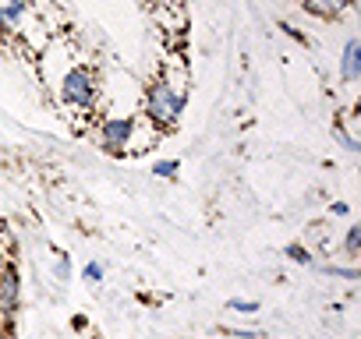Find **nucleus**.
Segmentation results:
<instances>
[{
    "mask_svg": "<svg viewBox=\"0 0 361 339\" xmlns=\"http://www.w3.org/2000/svg\"><path fill=\"white\" fill-rule=\"evenodd\" d=\"M61 57H64V68L61 71H47V82L54 85L57 103L64 110H71V113H96L99 92H103L96 68L85 64V60H78L75 53H68V46H61Z\"/></svg>",
    "mask_w": 361,
    "mask_h": 339,
    "instance_id": "1",
    "label": "nucleus"
},
{
    "mask_svg": "<svg viewBox=\"0 0 361 339\" xmlns=\"http://www.w3.org/2000/svg\"><path fill=\"white\" fill-rule=\"evenodd\" d=\"M188 103V75L185 71H159L149 89H145V120L156 131H170L177 127L180 113H185Z\"/></svg>",
    "mask_w": 361,
    "mask_h": 339,
    "instance_id": "2",
    "label": "nucleus"
},
{
    "mask_svg": "<svg viewBox=\"0 0 361 339\" xmlns=\"http://www.w3.org/2000/svg\"><path fill=\"white\" fill-rule=\"evenodd\" d=\"M149 120L145 117H131V113H121V117H99L96 120V145L110 155H128V152H142L149 141H142V127Z\"/></svg>",
    "mask_w": 361,
    "mask_h": 339,
    "instance_id": "3",
    "label": "nucleus"
},
{
    "mask_svg": "<svg viewBox=\"0 0 361 339\" xmlns=\"http://www.w3.org/2000/svg\"><path fill=\"white\" fill-rule=\"evenodd\" d=\"M18 307H22V272L15 258H8L0 269V325H11Z\"/></svg>",
    "mask_w": 361,
    "mask_h": 339,
    "instance_id": "4",
    "label": "nucleus"
},
{
    "mask_svg": "<svg viewBox=\"0 0 361 339\" xmlns=\"http://www.w3.org/2000/svg\"><path fill=\"white\" fill-rule=\"evenodd\" d=\"M29 25V0H0V32L11 36Z\"/></svg>",
    "mask_w": 361,
    "mask_h": 339,
    "instance_id": "5",
    "label": "nucleus"
},
{
    "mask_svg": "<svg viewBox=\"0 0 361 339\" xmlns=\"http://www.w3.org/2000/svg\"><path fill=\"white\" fill-rule=\"evenodd\" d=\"M340 78H343V82H357V78H361V43H357V39H347V46H343Z\"/></svg>",
    "mask_w": 361,
    "mask_h": 339,
    "instance_id": "6",
    "label": "nucleus"
},
{
    "mask_svg": "<svg viewBox=\"0 0 361 339\" xmlns=\"http://www.w3.org/2000/svg\"><path fill=\"white\" fill-rule=\"evenodd\" d=\"M354 0H305V11L319 15V18H340Z\"/></svg>",
    "mask_w": 361,
    "mask_h": 339,
    "instance_id": "7",
    "label": "nucleus"
},
{
    "mask_svg": "<svg viewBox=\"0 0 361 339\" xmlns=\"http://www.w3.org/2000/svg\"><path fill=\"white\" fill-rule=\"evenodd\" d=\"M283 255H287L294 265H305V269H312V265H315V255H312V248H308V244H301V241L287 244V248H283Z\"/></svg>",
    "mask_w": 361,
    "mask_h": 339,
    "instance_id": "8",
    "label": "nucleus"
},
{
    "mask_svg": "<svg viewBox=\"0 0 361 339\" xmlns=\"http://www.w3.org/2000/svg\"><path fill=\"white\" fill-rule=\"evenodd\" d=\"M312 269H319V272H326V276H333V279H347V283H354L357 279V269L354 265H336V262H315Z\"/></svg>",
    "mask_w": 361,
    "mask_h": 339,
    "instance_id": "9",
    "label": "nucleus"
},
{
    "mask_svg": "<svg viewBox=\"0 0 361 339\" xmlns=\"http://www.w3.org/2000/svg\"><path fill=\"white\" fill-rule=\"evenodd\" d=\"M227 311L252 318V314H259V311H262V304H259V300H245V297H231V300H227Z\"/></svg>",
    "mask_w": 361,
    "mask_h": 339,
    "instance_id": "10",
    "label": "nucleus"
},
{
    "mask_svg": "<svg viewBox=\"0 0 361 339\" xmlns=\"http://www.w3.org/2000/svg\"><path fill=\"white\" fill-rule=\"evenodd\" d=\"M343 251H347V258H357V251H361V226H357V223H350V226H347Z\"/></svg>",
    "mask_w": 361,
    "mask_h": 339,
    "instance_id": "11",
    "label": "nucleus"
},
{
    "mask_svg": "<svg viewBox=\"0 0 361 339\" xmlns=\"http://www.w3.org/2000/svg\"><path fill=\"white\" fill-rule=\"evenodd\" d=\"M177 170H180L177 159H159V162L152 166V174H156L159 181H173V177H177Z\"/></svg>",
    "mask_w": 361,
    "mask_h": 339,
    "instance_id": "12",
    "label": "nucleus"
},
{
    "mask_svg": "<svg viewBox=\"0 0 361 339\" xmlns=\"http://www.w3.org/2000/svg\"><path fill=\"white\" fill-rule=\"evenodd\" d=\"M103 276H106V272H103V265H99V262H89V265L82 269V279H85V283H92V286H99V283H103Z\"/></svg>",
    "mask_w": 361,
    "mask_h": 339,
    "instance_id": "13",
    "label": "nucleus"
},
{
    "mask_svg": "<svg viewBox=\"0 0 361 339\" xmlns=\"http://www.w3.org/2000/svg\"><path fill=\"white\" fill-rule=\"evenodd\" d=\"M336 138H340V145H343L347 152H357V148H361V141H357L347 127H340V124H336Z\"/></svg>",
    "mask_w": 361,
    "mask_h": 339,
    "instance_id": "14",
    "label": "nucleus"
},
{
    "mask_svg": "<svg viewBox=\"0 0 361 339\" xmlns=\"http://www.w3.org/2000/svg\"><path fill=\"white\" fill-rule=\"evenodd\" d=\"M54 276H57V283H68V279H71V262H68V255H57Z\"/></svg>",
    "mask_w": 361,
    "mask_h": 339,
    "instance_id": "15",
    "label": "nucleus"
},
{
    "mask_svg": "<svg viewBox=\"0 0 361 339\" xmlns=\"http://www.w3.org/2000/svg\"><path fill=\"white\" fill-rule=\"evenodd\" d=\"M224 332H227V335H234V339H262V332H259V328H231V325H224Z\"/></svg>",
    "mask_w": 361,
    "mask_h": 339,
    "instance_id": "16",
    "label": "nucleus"
},
{
    "mask_svg": "<svg viewBox=\"0 0 361 339\" xmlns=\"http://www.w3.org/2000/svg\"><path fill=\"white\" fill-rule=\"evenodd\" d=\"M329 212H333V216H347L350 209H347V202H333V205H329Z\"/></svg>",
    "mask_w": 361,
    "mask_h": 339,
    "instance_id": "17",
    "label": "nucleus"
},
{
    "mask_svg": "<svg viewBox=\"0 0 361 339\" xmlns=\"http://www.w3.org/2000/svg\"><path fill=\"white\" fill-rule=\"evenodd\" d=\"M85 325H89V321H85V318H82V314H75V318H71V328H75V332H82V328H85Z\"/></svg>",
    "mask_w": 361,
    "mask_h": 339,
    "instance_id": "18",
    "label": "nucleus"
},
{
    "mask_svg": "<svg viewBox=\"0 0 361 339\" xmlns=\"http://www.w3.org/2000/svg\"><path fill=\"white\" fill-rule=\"evenodd\" d=\"M8 258H11V255L4 251V244H0V269H4V262H8Z\"/></svg>",
    "mask_w": 361,
    "mask_h": 339,
    "instance_id": "19",
    "label": "nucleus"
},
{
    "mask_svg": "<svg viewBox=\"0 0 361 339\" xmlns=\"http://www.w3.org/2000/svg\"><path fill=\"white\" fill-rule=\"evenodd\" d=\"M149 4H159V0H149Z\"/></svg>",
    "mask_w": 361,
    "mask_h": 339,
    "instance_id": "20",
    "label": "nucleus"
}]
</instances>
